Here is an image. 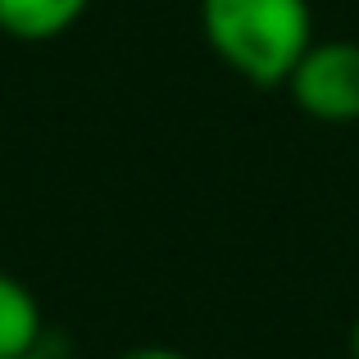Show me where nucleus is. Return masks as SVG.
I'll use <instances>...</instances> for the list:
<instances>
[{
    "mask_svg": "<svg viewBox=\"0 0 359 359\" xmlns=\"http://www.w3.org/2000/svg\"><path fill=\"white\" fill-rule=\"evenodd\" d=\"M41 305L27 291V282H18L14 273L0 269V359H27L41 355Z\"/></svg>",
    "mask_w": 359,
    "mask_h": 359,
    "instance_id": "3",
    "label": "nucleus"
},
{
    "mask_svg": "<svg viewBox=\"0 0 359 359\" xmlns=\"http://www.w3.org/2000/svg\"><path fill=\"white\" fill-rule=\"evenodd\" d=\"M114 359H187L182 351H168V346H137V351H123Z\"/></svg>",
    "mask_w": 359,
    "mask_h": 359,
    "instance_id": "5",
    "label": "nucleus"
},
{
    "mask_svg": "<svg viewBox=\"0 0 359 359\" xmlns=\"http://www.w3.org/2000/svg\"><path fill=\"white\" fill-rule=\"evenodd\" d=\"M27 359H46V355H27Z\"/></svg>",
    "mask_w": 359,
    "mask_h": 359,
    "instance_id": "7",
    "label": "nucleus"
},
{
    "mask_svg": "<svg viewBox=\"0 0 359 359\" xmlns=\"http://www.w3.org/2000/svg\"><path fill=\"white\" fill-rule=\"evenodd\" d=\"M201 27L210 50L255 87H287L314 46L309 0H201Z\"/></svg>",
    "mask_w": 359,
    "mask_h": 359,
    "instance_id": "1",
    "label": "nucleus"
},
{
    "mask_svg": "<svg viewBox=\"0 0 359 359\" xmlns=\"http://www.w3.org/2000/svg\"><path fill=\"white\" fill-rule=\"evenodd\" d=\"M91 0H0V32L14 41H55L64 36Z\"/></svg>",
    "mask_w": 359,
    "mask_h": 359,
    "instance_id": "4",
    "label": "nucleus"
},
{
    "mask_svg": "<svg viewBox=\"0 0 359 359\" xmlns=\"http://www.w3.org/2000/svg\"><path fill=\"white\" fill-rule=\"evenodd\" d=\"M287 91L300 114L318 123H355L359 118V41H346V36L314 41L291 69Z\"/></svg>",
    "mask_w": 359,
    "mask_h": 359,
    "instance_id": "2",
    "label": "nucleus"
},
{
    "mask_svg": "<svg viewBox=\"0 0 359 359\" xmlns=\"http://www.w3.org/2000/svg\"><path fill=\"white\" fill-rule=\"evenodd\" d=\"M351 359H359V318H355V327H351Z\"/></svg>",
    "mask_w": 359,
    "mask_h": 359,
    "instance_id": "6",
    "label": "nucleus"
}]
</instances>
